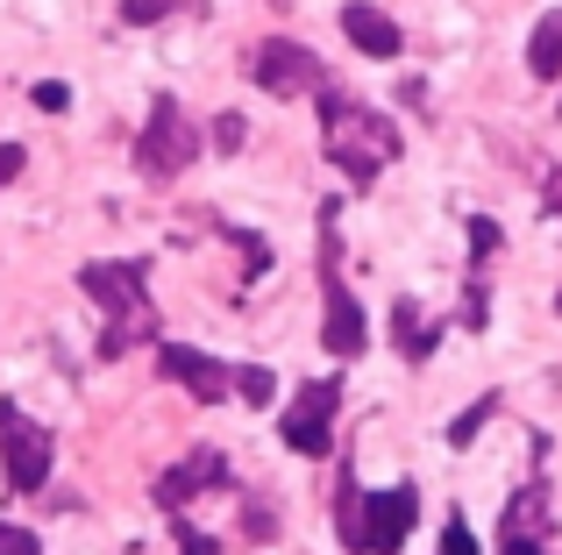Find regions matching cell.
<instances>
[{
    "label": "cell",
    "mask_w": 562,
    "mask_h": 555,
    "mask_svg": "<svg viewBox=\"0 0 562 555\" xmlns=\"http://www.w3.org/2000/svg\"><path fill=\"white\" fill-rule=\"evenodd\" d=\"M342 36L357 43L363 57H398V22L384 8H371V0H349L342 8Z\"/></svg>",
    "instance_id": "11"
},
{
    "label": "cell",
    "mask_w": 562,
    "mask_h": 555,
    "mask_svg": "<svg viewBox=\"0 0 562 555\" xmlns=\"http://www.w3.org/2000/svg\"><path fill=\"white\" fill-rule=\"evenodd\" d=\"M0 477H8V491H43V477H50V428L22 420L14 406H0Z\"/></svg>",
    "instance_id": "7"
},
{
    "label": "cell",
    "mask_w": 562,
    "mask_h": 555,
    "mask_svg": "<svg viewBox=\"0 0 562 555\" xmlns=\"http://www.w3.org/2000/svg\"><path fill=\"white\" fill-rule=\"evenodd\" d=\"M541 534H549V491L527 485L520 499L506 506V534H498V542H541Z\"/></svg>",
    "instance_id": "13"
},
{
    "label": "cell",
    "mask_w": 562,
    "mask_h": 555,
    "mask_svg": "<svg viewBox=\"0 0 562 555\" xmlns=\"http://www.w3.org/2000/svg\"><path fill=\"white\" fill-rule=\"evenodd\" d=\"M555 314H562V292H555Z\"/></svg>",
    "instance_id": "26"
},
{
    "label": "cell",
    "mask_w": 562,
    "mask_h": 555,
    "mask_svg": "<svg viewBox=\"0 0 562 555\" xmlns=\"http://www.w3.org/2000/svg\"><path fill=\"white\" fill-rule=\"evenodd\" d=\"M157 371L171 377V385H186L200 406H221L235 392V371L221 356H206V349H192V342H165L157 349Z\"/></svg>",
    "instance_id": "9"
},
{
    "label": "cell",
    "mask_w": 562,
    "mask_h": 555,
    "mask_svg": "<svg viewBox=\"0 0 562 555\" xmlns=\"http://www.w3.org/2000/svg\"><path fill=\"white\" fill-rule=\"evenodd\" d=\"M441 555H477V534H470L463 506H456V513H449V528H441Z\"/></svg>",
    "instance_id": "17"
},
{
    "label": "cell",
    "mask_w": 562,
    "mask_h": 555,
    "mask_svg": "<svg viewBox=\"0 0 562 555\" xmlns=\"http://www.w3.org/2000/svg\"><path fill=\"white\" fill-rule=\"evenodd\" d=\"M79 292L108 306L100 356H128L136 342H150V335H157V314H150V264H143V257H122V264H86V271H79Z\"/></svg>",
    "instance_id": "2"
},
{
    "label": "cell",
    "mask_w": 562,
    "mask_h": 555,
    "mask_svg": "<svg viewBox=\"0 0 562 555\" xmlns=\"http://www.w3.org/2000/svg\"><path fill=\"white\" fill-rule=\"evenodd\" d=\"M29 100H36V107H43V114H65V107H71V86H57V79H43V86H36V93H29Z\"/></svg>",
    "instance_id": "21"
},
{
    "label": "cell",
    "mask_w": 562,
    "mask_h": 555,
    "mask_svg": "<svg viewBox=\"0 0 562 555\" xmlns=\"http://www.w3.org/2000/svg\"><path fill=\"white\" fill-rule=\"evenodd\" d=\"M192 157H200V128H192V114L171 93H157L150 128L136 136V171H143V179H179Z\"/></svg>",
    "instance_id": "5"
},
{
    "label": "cell",
    "mask_w": 562,
    "mask_h": 555,
    "mask_svg": "<svg viewBox=\"0 0 562 555\" xmlns=\"http://www.w3.org/2000/svg\"><path fill=\"white\" fill-rule=\"evenodd\" d=\"M0 555H43V542L29 528H8V520H0Z\"/></svg>",
    "instance_id": "20"
},
{
    "label": "cell",
    "mask_w": 562,
    "mask_h": 555,
    "mask_svg": "<svg viewBox=\"0 0 562 555\" xmlns=\"http://www.w3.org/2000/svg\"><path fill=\"white\" fill-rule=\"evenodd\" d=\"M235 392H243L249 406H271L278 399V377L263 371V363H243V371H235Z\"/></svg>",
    "instance_id": "16"
},
{
    "label": "cell",
    "mask_w": 562,
    "mask_h": 555,
    "mask_svg": "<svg viewBox=\"0 0 562 555\" xmlns=\"http://www.w3.org/2000/svg\"><path fill=\"white\" fill-rule=\"evenodd\" d=\"M22 165H29V150H22V143H0V185H14V179H22Z\"/></svg>",
    "instance_id": "23"
},
{
    "label": "cell",
    "mask_w": 562,
    "mask_h": 555,
    "mask_svg": "<svg viewBox=\"0 0 562 555\" xmlns=\"http://www.w3.org/2000/svg\"><path fill=\"white\" fill-rule=\"evenodd\" d=\"M335 520H342V548L349 555H398L406 534H413V520H420V491L413 485H384V491L342 485Z\"/></svg>",
    "instance_id": "3"
},
{
    "label": "cell",
    "mask_w": 562,
    "mask_h": 555,
    "mask_svg": "<svg viewBox=\"0 0 562 555\" xmlns=\"http://www.w3.org/2000/svg\"><path fill=\"white\" fill-rule=\"evenodd\" d=\"M555 200H562V179H555Z\"/></svg>",
    "instance_id": "27"
},
{
    "label": "cell",
    "mask_w": 562,
    "mask_h": 555,
    "mask_svg": "<svg viewBox=\"0 0 562 555\" xmlns=\"http://www.w3.org/2000/svg\"><path fill=\"white\" fill-rule=\"evenodd\" d=\"M257 86L263 93H278V100H300V93H328V65H321L314 50H306V43H292V36H263L257 43Z\"/></svg>",
    "instance_id": "6"
},
{
    "label": "cell",
    "mask_w": 562,
    "mask_h": 555,
    "mask_svg": "<svg viewBox=\"0 0 562 555\" xmlns=\"http://www.w3.org/2000/svg\"><path fill=\"white\" fill-rule=\"evenodd\" d=\"M171 8H179V0H122V22L128 29H150V22H165Z\"/></svg>",
    "instance_id": "18"
},
{
    "label": "cell",
    "mask_w": 562,
    "mask_h": 555,
    "mask_svg": "<svg viewBox=\"0 0 562 555\" xmlns=\"http://www.w3.org/2000/svg\"><path fill=\"white\" fill-rule=\"evenodd\" d=\"M321 150H328V165L342 171L349 185H371L406 143H398V128L384 122V114H371L363 100H349V93L328 86V93H321Z\"/></svg>",
    "instance_id": "1"
},
{
    "label": "cell",
    "mask_w": 562,
    "mask_h": 555,
    "mask_svg": "<svg viewBox=\"0 0 562 555\" xmlns=\"http://www.w3.org/2000/svg\"><path fill=\"white\" fill-rule=\"evenodd\" d=\"M392 342H398V356H413V363H420V356H435L441 328H435V320H427L413 299H398V306H392Z\"/></svg>",
    "instance_id": "12"
},
{
    "label": "cell",
    "mask_w": 562,
    "mask_h": 555,
    "mask_svg": "<svg viewBox=\"0 0 562 555\" xmlns=\"http://www.w3.org/2000/svg\"><path fill=\"white\" fill-rule=\"evenodd\" d=\"M498 555H541V542H498Z\"/></svg>",
    "instance_id": "25"
},
{
    "label": "cell",
    "mask_w": 562,
    "mask_h": 555,
    "mask_svg": "<svg viewBox=\"0 0 562 555\" xmlns=\"http://www.w3.org/2000/svg\"><path fill=\"white\" fill-rule=\"evenodd\" d=\"M321 292H328V320H321V342L328 356H363L371 328H363V306L342 285V257H335V207H321Z\"/></svg>",
    "instance_id": "4"
},
{
    "label": "cell",
    "mask_w": 562,
    "mask_h": 555,
    "mask_svg": "<svg viewBox=\"0 0 562 555\" xmlns=\"http://www.w3.org/2000/svg\"><path fill=\"white\" fill-rule=\"evenodd\" d=\"M498 250V228L492 222H484V214H477V222H470V257H477V264H484V257H492Z\"/></svg>",
    "instance_id": "22"
},
{
    "label": "cell",
    "mask_w": 562,
    "mask_h": 555,
    "mask_svg": "<svg viewBox=\"0 0 562 555\" xmlns=\"http://www.w3.org/2000/svg\"><path fill=\"white\" fill-rule=\"evenodd\" d=\"M335 406H342V385H335V377H314V385L292 399V414H285V449L292 456H328Z\"/></svg>",
    "instance_id": "8"
},
{
    "label": "cell",
    "mask_w": 562,
    "mask_h": 555,
    "mask_svg": "<svg viewBox=\"0 0 562 555\" xmlns=\"http://www.w3.org/2000/svg\"><path fill=\"white\" fill-rule=\"evenodd\" d=\"M221 485H228V456H221V449H192L186 463H171V471L157 477V506H165V513H186L200 491H221Z\"/></svg>",
    "instance_id": "10"
},
{
    "label": "cell",
    "mask_w": 562,
    "mask_h": 555,
    "mask_svg": "<svg viewBox=\"0 0 562 555\" xmlns=\"http://www.w3.org/2000/svg\"><path fill=\"white\" fill-rule=\"evenodd\" d=\"M214 143H221V150H243V143H249V122H243V114H221V122H214Z\"/></svg>",
    "instance_id": "19"
},
{
    "label": "cell",
    "mask_w": 562,
    "mask_h": 555,
    "mask_svg": "<svg viewBox=\"0 0 562 555\" xmlns=\"http://www.w3.org/2000/svg\"><path fill=\"white\" fill-rule=\"evenodd\" d=\"M492 414H498V392H484V399L470 406V414H456V420H449V442H456V449H463V442H477V428H484Z\"/></svg>",
    "instance_id": "15"
},
{
    "label": "cell",
    "mask_w": 562,
    "mask_h": 555,
    "mask_svg": "<svg viewBox=\"0 0 562 555\" xmlns=\"http://www.w3.org/2000/svg\"><path fill=\"white\" fill-rule=\"evenodd\" d=\"M179 548H186V555H214V542H206L200 528H186V520H179Z\"/></svg>",
    "instance_id": "24"
},
{
    "label": "cell",
    "mask_w": 562,
    "mask_h": 555,
    "mask_svg": "<svg viewBox=\"0 0 562 555\" xmlns=\"http://www.w3.org/2000/svg\"><path fill=\"white\" fill-rule=\"evenodd\" d=\"M527 71L535 79H562V8H549L535 22V43H527Z\"/></svg>",
    "instance_id": "14"
}]
</instances>
